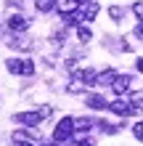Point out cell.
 Returning a JSON list of instances; mask_svg holds the SVG:
<instances>
[{
  "mask_svg": "<svg viewBox=\"0 0 143 146\" xmlns=\"http://www.w3.org/2000/svg\"><path fill=\"white\" fill-rule=\"evenodd\" d=\"M72 133H74V119L72 117H64L61 122L56 125V130H53V141L56 143H64V141H69Z\"/></svg>",
  "mask_w": 143,
  "mask_h": 146,
  "instance_id": "cell-3",
  "label": "cell"
},
{
  "mask_svg": "<svg viewBox=\"0 0 143 146\" xmlns=\"http://www.w3.org/2000/svg\"><path fill=\"white\" fill-rule=\"evenodd\" d=\"M132 135H135L138 141H143V122H135V125H132Z\"/></svg>",
  "mask_w": 143,
  "mask_h": 146,
  "instance_id": "cell-20",
  "label": "cell"
},
{
  "mask_svg": "<svg viewBox=\"0 0 143 146\" xmlns=\"http://www.w3.org/2000/svg\"><path fill=\"white\" fill-rule=\"evenodd\" d=\"M109 111H114V114H119V117H130L135 109H132V104H130V101L117 98V101H109Z\"/></svg>",
  "mask_w": 143,
  "mask_h": 146,
  "instance_id": "cell-4",
  "label": "cell"
},
{
  "mask_svg": "<svg viewBox=\"0 0 143 146\" xmlns=\"http://www.w3.org/2000/svg\"><path fill=\"white\" fill-rule=\"evenodd\" d=\"M16 146H37V143H32V141H27V138H21V141H16Z\"/></svg>",
  "mask_w": 143,
  "mask_h": 146,
  "instance_id": "cell-22",
  "label": "cell"
},
{
  "mask_svg": "<svg viewBox=\"0 0 143 146\" xmlns=\"http://www.w3.org/2000/svg\"><path fill=\"white\" fill-rule=\"evenodd\" d=\"M37 146H58V143H56V141H53V143H37Z\"/></svg>",
  "mask_w": 143,
  "mask_h": 146,
  "instance_id": "cell-26",
  "label": "cell"
},
{
  "mask_svg": "<svg viewBox=\"0 0 143 146\" xmlns=\"http://www.w3.org/2000/svg\"><path fill=\"white\" fill-rule=\"evenodd\" d=\"M50 114V109H35V111H19V114H13V122L16 125H24V127H35L43 122V117Z\"/></svg>",
  "mask_w": 143,
  "mask_h": 146,
  "instance_id": "cell-1",
  "label": "cell"
},
{
  "mask_svg": "<svg viewBox=\"0 0 143 146\" xmlns=\"http://www.w3.org/2000/svg\"><path fill=\"white\" fill-rule=\"evenodd\" d=\"M135 66H138V72H143V58H138V61H135Z\"/></svg>",
  "mask_w": 143,
  "mask_h": 146,
  "instance_id": "cell-25",
  "label": "cell"
},
{
  "mask_svg": "<svg viewBox=\"0 0 143 146\" xmlns=\"http://www.w3.org/2000/svg\"><path fill=\"white\" fill-rule=\"evenodd\" d=\"M98 125H101V130H103V133H117V130H119V127L111 125V122H98Z\"/></svg>",
  "mask_w": 143,
  "mask_h": 146,
  "instance_id": "cell-21",
  "label": "cell"
},
{
  "mask_svg": "<svg viewBox=\"0 0 143 146\" xmlns=\"http://www.w3.org/2000/svg\"><path fill=\"white\" fill-rule=\"evenodd\" d=\"M77 40H80V42H90V40H93V35H90V29L80 24V27H77Z\"/></svg>",
  "mask_w": 143,
  "mask_h": 146,
  "instance_id": "cell-16",
  "label": "cell"
},
{
  "mask_svg": "<svg viewBox=\"0 0 143 146\" xmlns=\"http://www.w3.org/2000/svg\"><path fill=\"white\" fill-rule=\"evenodd\" d=\"M27 27H29V19L21 16V13H13L11 19H8V29H11V32H24Z\"/></svg>",
  "mask_w": 143,
  "mask_h": 146,
  "instance_id": "cell-6",
  "label": "cell"
},
{
  "mask_svg": "<svg viewBox=\"0 0 143 146\" xmlns=\"http://www.w3.org/2000/svg\"><path fill=\"white\" fill-rule=\"evenodd\" d=\"M35 8H37L40 13H48V11L56 8V0H35Z\"/></svg>",
  "mask_w": 143,
  "mask_h": 146,
  "instance_id": "cell-13",
  "label": "cell"
},
{
  "mask_svg": "<svg viewBox=\"0 0 143 146\" xmlns=\"http://www.w3.org/2000/svg\"><path fill=\"white\" fill-rule=\"evenodd\" d=\"M77 80H82L85 85H98V72L96 69H82V72H77Z\"/></svg>",
  "mask_w": 143,
  "mask_h": 146,
  "instance_id": "cell-8",
  "label": "cell"
},
{
  "mask_svg": "<svg viewBox=\"0 0 143 146\" xmlns=\"http://www.w3.org/2000/svg\"><path fill=\"white\" fill-rule=\"evenodd\" d=\"M80 5H82L80 0H56V11H58V13H64V16L74 13V11H77Z\"/></svg>",
  "mask_w": 143,
  "mask_h": 146,
  "instance_id": "cell-7",
  "label": "cell"
},
{
  "mask_svg": "<svg viewBox=\"0 0 143 146\" xmlns=\"http://www.w3.org/2000/svg\"><path fill=\"white\" fill-rule=\"evenodd\" d=\"M96 13H98V3H93V0H90V3L82 5V21H93Z\"/></svg>",
  "mask_w": 143,
  "mask_h": 146,
  "instance_id": "cell-10",
  "label": "cell"
},
{
  "mask_svg": "<svg viewBox=\"0 0 143 146\" xmlns=\"http://www.w3.org/2000/svg\"><path fill=\"white\" fill-rule=\"evenodd\" d=\"M5 69L11 74L32 77V74H35V61H32V58H5Z\"/></svg>",
  "mask_w": 143,
  "mask_h": 146,
  "instance_id": "cell-2",
  "label": "cell"
},
{
  "mask_svg": "<svg viewBox=\"0 0 143 146\" xmlns=\"http://www.w3.org/2000/svg\"><path fill=\"white\" fill-rule=\"evenodd\" d=\"M77 146H93V141H90V138H85V141H80Z\"/></svg>",
  "mask_w": 143,
  "mask_h": 146,
  "instance_id": "cell-24",
  "label": "cell"
},
{
  "mask_svg": "<svg viewBox=\"0 0 143 146\" xmlns=\"http://www.w3.org/2000/svg\"><path fill=\"white\" fill-rule=\"evenodd\" d=\"M88 106L90 109H109V101L103 96H88Z\"/></svg>",
  "mask_w": 143,
  "mask_h": 146,
  "instance_id": "cell-11",
  "label": "cell"
},
{
  "mask_svg": "<svg viewBox=\"0 0 143 146\" xmlns=\"http://www.w3.org/2000/svg\"><path fill=\"white\" fill-rule=\"evenodd\" d=\"M66 93H72V96H77V93H85V82L82 80H74L66 85Z\"/></svg>",
  "mask_w": 143,
  "mask_h": 146,
  "instance_id": "cell-15",
  "label": "cell"
},
{
  "mask_svg": "<svg viewBox=\"0 0 143 146\" xmlns=\"http://www.w3.org/2000/svg\"><path fill=\"white\" fill-rule=\"evenodd\" d=\"M93 125H98V122H93L90 117H80V119H74V133H88Z\"/></svg>",
  "mask_w": 143,
  "mask_h": 146,
  "instance_id": "cell-9",
  "label": "cell"
},
{
  "mask_svg": "<svg viewBox=\"0 0 143 146\" xmlns=\"http://www.w3.org/2000/svg\"><path fill=\"white\" fill-rule=\"evenodd\" d=\"M135 37H140V40H143V21L138 24V27H135Z\"/></svg>",
  "mask_w": 143,
  "mask_h": 146,
  "instance_id": "cell-23",
  "label": "cell"
},
{
  "mask_svg": "<svg viewBox=\"0 0 143 146\" xmlns=\"http://www.w3.org/2000/svg\"><path fill=\"white\" fill-rule=\"evenodd\" d=\"M114 77H117V72H114V69L101 72V74H98V85H111V82H114Z\"/></svg>",
  "mask_w": 143,
  "mask_h": 146,
  "instance_id": "cell-14",
  "label": "cell"
},
{
  "mask_svg": "<svg viewBox=\"0 0 143 146\" xmlns=\"http://www.w3.org/2000/svg\"><path fill=\"white\" fill-rule=\"evenodd\" d=\"M8 45H11V48H21V50H29L32 42H29V37H13V40H8Z\"/></svg>",
  "mask_w": 143,
  "mask_h": 146,
  "instance_id": "cell-12",
  "label": "cell"
},
{
  "mask_svg": "<svg viewBox=\"0 0 143 146\" xmlns=\"http://www.w3.org/2000/svg\"><path fill=\"white\" fill-rule=\"evenodd\" d=\"M109 16H111V21H122L125 8H119V5H111V8H109Z\"/></svg>",
  "mask_w": 143,
  "mask_h": 146,
  "instance_id": "cell-18",
  "label": "cell"
},
{
  "mask_svg": "<svg viewBox=\"0 0 143 146\" xmlns=\"http://www.w3.org/2000/svg\"><path fill=\"white\" fill-rule=\"evenodd\" d=\"M130 104H132L135 111H143V93H132V96H130Z\"/></svg>",
  "mask_w": 143,
  "mask_h": 146,
  "instance_id": "cell-17",
  "label": "cell"
},
{
  "mask_svg": "<svg viewBox=\"0 0 143 146\" xmlns=\"http://www.w3.org/2000/svg\"><path fill=\"white\" fill-rule=\"evenodd\" d=\"M132 13H135L138 19L143 21V0H138V3H132Z\"/></svg>",
  "mask_w": 143,
  "mask_h": 146,
  "instance_id": "cell-19",
  "label": "cell"
},
{
  "mask_svg": "<svg viewBox=\"0 0 143 146\" xmlns=\"http://www.w3.org/2000/svg\"><path fill=\"white\" fill-rule=\"evenodd\" d=\"M130 82H132L130 74H117L114 82H111V90L117 93V96H125V93H127V88H130Z\"/></svg>",
  "mask_w": 143,
  "mask_h": 146,
  "instance_id": "cell-5",
  "label": "cell"
}]
</instances>
